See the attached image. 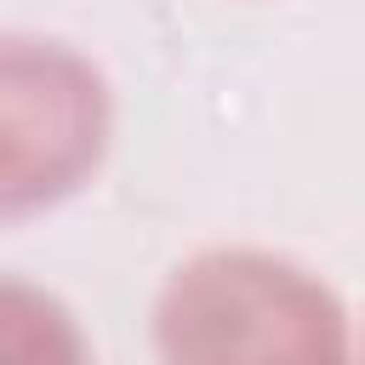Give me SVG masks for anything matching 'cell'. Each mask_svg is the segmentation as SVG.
<instances>
[{
    "mask_svg": "<svg viewBox=\"0 0 365 365\" xmlns=\"http://www.w3.org/2000/svg\"><path fill=\"white\" fill-rule=\"evenodd\" d=\"M0 365H91V348L63 297L11 274L0 285Z\"/></svg>",
    "mask_w": 365,
    "mask_h": 365,
    "instance_id": "3957f363",
    "label": "cell"
},
{
    "mask_svg": "<svg viewBox=\"0 0 365 365\" xmlns=\"http://www.w3.org/2000/svg\"><path fill=\"white\" fill-rule=\"evenodd\" d=\"M160 365H348V308L302 262L217 245L177 262L148 314Z\"/></svg>",
    "mask_w": 365,
    "mask_h": 365,
    "instance_id": "6da1fadb",
    "label": "cell"
},
{
    "mask_svg": "<svg viewBox=\"0 0 365 365\" xmlns=\"http://www.w3.org/2000/svg\"><path fill=\"white\" fill-rule=\"evenodd\" d=\"M114 137V97L103 68L68 40L6 34L0 46V217L23 222L34 211L80 194Z\"/></svg>",
    "mask_w": 365,
    "mask_h": 365,
    "instance_id": "7a4b0ae2",
    "label": "cell"
}]
</instances>
